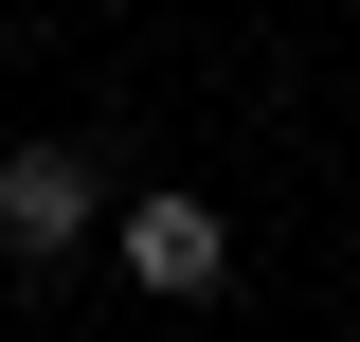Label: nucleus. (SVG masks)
<instances>
[{"mask_svg":"<svg viewBox=\"0 0 360 342\" xmlns=\"http://www.w3.org/2000/svg\"><path fill=\"white\" fill-rule=\"evenodd\" d=\"M90 234V144H0V253H72Z\"/></svg>","mask_w":360,"mask_h":342,"instance_id":"1","label":"nucleus"},{"mask_svg":"<svg viewBox=\"0 0 360 342\" xmlns=\"http://www.w3.org/2000/svg\"><path fill=\"white\" fill-rule=\"evenodd\" d=\"M127 270H144V289H162V306H198V289H217V270H234V234H217V216H198V198H144V216H127Z\"/></svg>","mask_w":360,"mask_h":342,"instance_id":"2","label":"nucleus"}]
</instances>
